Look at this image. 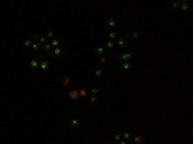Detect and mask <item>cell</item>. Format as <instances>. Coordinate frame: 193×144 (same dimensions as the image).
<instances>
[{"instance_id": "cell-33", "label": "cell", "mask_w": 193, "mask_h": 144, "mask_svg": "<svg viewBox=\"0 0 193 144\" xmlns=\"http://www.w3.org/2000/svg\"><path fill=\"white\" fill-rule=\"evenodd\" d=\"M37 37H39V36H37L36 34H34V35H32V39H37Z\"/></svg>"}, {"instance_id": "cell-11", "label": "cell", "mask_w": 193, "mask_h": 144, "mask_svg": "<svg viewBox=\"0 0 193 144\" xmlns=\"http://www.w3.org/2000/svg\"><path fill=\"white\" fill-rule=\"evenodd\" d=\"M39 67H40L41 70H48V68H49V62L44 59V60H41V62H40V66H39Z\"/></svg>"}, {"instance_id": "cell-30", "label": "cell", "mask_w": 193, "mask_h": 144, "mask_svg": "<svg viewBox=\"0 0 193 144\" xmlns=\"http://www.w3.org/2000/svg\"><path fill=\"white\" fill-rule=\"evenodd\" d=\"M171 7H173L174 9H178V8L180 7V3H179V1H175V3H173V5H171Z\"/></svg>"}, {"instance_id": "cell-19", "label": "cell", "mask_w": 193, "mask_h": 144, "mask_svg": "<svg viewBox=\"0 0 193 144\" xmlns=\"http://www.w3.org/2000/svg\"><path fill=\"white\" fill-rule=\"evenodd\" d=\"M59 45H61V40H59V39H53L52 40V46L58 48Z\"/></svg>"}, {"instance_id": "cell-25", "label": "cell", "mask_w": 193, "mask_h": 144, "mask_svg": "<svg viewBox=\"0 0 193 144\" xmlns=\"http://www.w3.org/2000/svg\"><path fill=\"white\" fill-rule=\"evenodd\" d=\"M32 40H31V39H28V40H26V41H25V46H26V48H32Z\"/></svg>"}, {"instance_id": "cell-28", "label": "cell", "mask_w": 193, "mask_h": 144, "mask_svg": "<svg viewBox=\"0 0 193 144\" xmlns=\"http://www.w3.org/2000/svg\"><path fill=\"white\" fill-rule=\"evenodd\" d=\"M107 62H108V59H107L106 57H100V59H99V63H100V65H106Z\"/></svg>"}, {"instance_id": "cell-13", "label": "cell", "mask_w": 193, "mask_h": 144, "mask_svg": "<svg viewBox=\"0 0 193 144\" xmlns=\"http://www.w3.org/2000/svg\"><path fill=\"white\" fill-rule=\"evenodd\" d=\"M107 25H108V27L113 28L116 26V20L115 18H108V20H107Z\"/></svg>"}, {"instance_id": "cell-12", "label": "cell", "mask_w": 193, "mask_h": 144, "mask_svg": "<svg viewBox=\"0 0 193 144\" xmlns=\"http://www.w3.org/2000/svg\"><path fill=\"white\" fill-rule=\"evenodd\" d=\"M97 102H98L97 95H91V97L89 98V100H88V103H89L90 105H94V104H97Z\"/></svg>"}, {"instance_id": "cell-32", "label": "cell", "mask_w": 193, "mask_h": 144, "mask_svg": "<svg viewBox=\"0 0 193 144\" xmlns=\"http://www.w3.org/2000/svg\"><path fill=\"white\" fill-rule=\"evenodd\" d=\"M119 144H129V142H126V140H124V139H121V140H119L117 142Z\"/></svg>"}, {"instance_id": "cell-2", "label": "cell", "mask_w": 193, "mask_h": 144, "mask_svg": "<svg viewBox=\"0 0 193 144\" xmlns=\"http://www.w3.org/2000/svg\"><path fill=\"white\" fill-rule=\"evenodd\" d=\"M139 37H140V31L138 30H129L126 34V39L130 41H137L139 40Z\"/></svg>"}, {"instance_id": "cell-24", "label": "cell", "mask_w": 193, "mask_h": 144, "mask_svg": "<svg viewBox=\"0 0 193 144\" xmlns=\"http://www.w3.org/2000/svg\"><path fill=\"white\" fill-rule=\"evenodd\" d=\"M40 48H41V44H40L39 41H37V43H34V44H32V49H34V50H39Z\"/></svg>"}, {"instance_id": "cell-3", "label": "cell", "mask_w": 193, "mask_h": 144, "mask_svg": "<svg viewBox=\"0 0 193 144\" xmlns=\"http://www.w3.org/2000/svg\"><path fill=\"white\" fill-rule=\"evenodd\" d=\"M116 44H117L119 50H122L124 48L128 46V39H126L125 35H121V36H119L117 39H116Z\"/></svg>"}, {"instance_id": "cell-29", "label": "cell", "mask_w": 193, "mask_h": 144, "mask_svg": "<svg viewBox=\"0 0 193 144\" xmlns=\"http://www.w3.org/2000/svg\"><path fill=\"white\" fill-rule=\"evenodd\" d=\"M46 36L52 39V37L54 36V31H53V30H48V32H46Z\"/></svg>"}, {"instance_id": "cell-20", "label": "cell", "mask_w": 193, "mask_h": 144, "mask_svg": "<svg viewBox=\"0 0 193 144\" xmlns=\"http://www.w3.org/2000/svg\"><path fill=\"white\" fill-rule=\"evenodd\" d=\"M106 46L108 48L109 50H112L113 48H115V41H112V40H109V41H107L106 43Z\"/></svg>"}, {"instance_id": "cell-10", "label": "cell", "mask_w": 193, "mask_h": 144, "mask_svg": "<svg viewBox=\"0 0 193 144\" xmlns=\"http://www.w3.org/2000/svg\"><path fill=\"white\" fill-rule=\"evenodd\" d=\"M79 97H80V95H79L77 90H71V91H69V98H71V99L76 100V99H79Z\"/></svg>"}, {"instance_id": "cell-26", "label": "cell", "mask_w": 193, "mask_h": 144, "mask_svg": "<svg viewBox=\"0 0 193 144\" xmlns=\"http://www.w3.org/2000/svg\"><path fill=\"white\" fill-rule=\"evenodd\" d=\"M79 95H80V97H83V98H85V97L88 95V91L84 90V89H81V90L79 91Z\"/></svg>"}, {"instance_id": "cell-1", "label": "cell", "mask_w": 193, "mask_h": 144, "mask_svg": "<svg viewBox=\"0 0 193 144\" xmlns=\"http://www.w3.org/2000/svg\"><path fill=\"white\" fill-rule=\"evenodd\" d=\"M134 58V53L133 52H125L122 54H119V55L115 57L116 60H121V62H129V60H131Z\"/></svg>"}, {"instance_id": "cell-9", "label": "cell", "mask_w": 193, "mask_h": 144, "mask_svg": "<svg viewBox=\"0 0 193 144\" xmlns=\"http://www.w3.org/2000/svg\"><path fill=\"white\" fill-rule=\"evenodd\" d=\"M121 68L124 71H130L131 70V63L130 62H122L121 63Z\"/></svg>"}, {"instance_id": "cell-16", "label": "cell", "mask_w": 193, "mask_h": 144, "mask_svg": "<svg viewBox=\"0 0 193 144\" xmlns=\"http://www.w3.org/2000/svg\"><path fill=\"white\" fill-rule=\"evenodd\" d=\"M62 82H63V86H67V85H69V82H71V79H69V76H63Z\"/></svg>"}, {"instance_id": "cell-22", "label": "cell", "mask_w": 193, "mask_h": 144, "mask_svg": "<svg viewBox=\"0 0 193 144\" xmlns=\"http://www.w3.org/2000/svg\"><path fill=\"white\" fill-rule=\"evenodd\" d=\"M44 50H45V52H50V50H52V44H49V43H46V44H44Z\"/></svg>"}, {"instance_id": "cell-6", "label": "cell", "mask_w": 193, "mask_h": 144, "mask_svg": "<svg viewBox=\"0 0 193 144\" xmlns=\"http://www.w3.org/2000/svg\"><path fill=\"white\" fill-rule=\"evenodd\" d=\"M80 124H81V121L79 120V118H72V120L69 121V125H71L72 129H77V127L80 126Z\"/></svg>"}, {"instance_id": "cell-27", "label": "cell", "mask_w": 193, "mask_h": 144, "mask_svg": "<svg viewBox=\"0 0 193 144\" xmlns=\"http://www.w3.org/2000/svg\"><path fill=\"white\" fill-rule=\"evenodd\" d=\"M39 43L43 44V45H44V44H46V37L45 36H40L39 37Z\"/></svg>"}, {"instance_id": "cell-8", "label": "cell", "mask_w": 193, "mask_h": 144, "mask_svg": "<svg viewBox=\"0 0 193 144\" xmlns=\"http://www.w3.org/2000/svg\"><path fill=\"white\" fill-rule=\"evenodd\" d=\"M39 66H40L39 59H32V60L30 62V68H32V70H36Z\"/></svg>"}, {"instance_id": "cell-18", "label": "cell", "mask_w": 193, "mask_h": 144, "mask_svg": "<svg viewBox=\"0 0 193 144\" xmlns=\"http://www.w3.org/2000/svg\"><path fill=\"white\" fill-rule=\"evenodd\" d=\"M95 53L98 54V55L103 57V54H104V48H103V46H98L97 50H95Z\"/></svg>"}, {"instance_id": "cell-7", "label": "cell", "mask_w": 193, "mask_h": 144, "mask_svg": "<svg viewBox=\"0 0 193 144\" xmlns=\"http://www.w3.org/2000/svg\"><path fill=\"white\" fill-rule=\"evenodd\" d=\"M180 10L183 12V13H185V12H188V9H189V4H188V1H183V3H180Z\"/></svg>"}, {"instance_id": "cell-4", "label": "cell", "mask_w": 193, "mask_h": 144, "mask_svg": "<svg viewBox=\"0 0 193 144\" xmlns=\"http://www.w3.org/2000/svg\"><path fill=\"white\" fill-rule=\"evenodd\" d=\"M133 142L135 144H143L144 143V136H143V133L142 131H138L134 136H133Z\"/></svg>"}, {"instance_id": "cell-17", "label": "cell", "mask_w": 193, "mask_h": 144, "mask_svg": "<svg viewBox=\"0 0 193 144\" xmlns=\"http://www.w3.org/2000/svg\"><path fill=\"white\" fill-rule=\"evenodd\" d=\"M94 73H95V77H97L98 80H100V79H102V77H103V75H104V73H103V71H102V70H97V71H95V72H94Z\"/></svg>"}, {"instance_id": "cell-5", "label": "cell", "mask_w": 193, "mask_h": 144, "mask_svg": "<svg viewBox=\"0 0 193 144\" xmlns=\"http://www.w3.org/2000/svg\"><path fill=\"white\" fill-rule=\"evenodd\" d=\"M133 136H134V133H131V131H124V133H121V138L124 140H126V142H131Z\"/></svg>"}, {"instance_id": "cell-21", "label": "cell", "mask_w": 193, "mask_h": 144, "mask_svg": "<svg viewBox=\"0 0 193 144\" xmlns=\"http://www.w3.org/2000/svg\"><path fill=\"white\" fill-rule=\"evenodd\" d=\"M90 93H91V95H97L98 93H99V88H98V86H91Z\"/></svg>"}, {"instance_id": "cell-31", "label": "cell", "mask_w": 193, "mask_h": 144, "mask_svg": "<svg viewBox=\"0 0 193 144\" xmlns=\"http://www.w3.org/2000/svg\"><path fill=\"white\" fill-rule=\"evenodd\" d=\"M37 59H39V60H44V54L40 53L39 55H37Z\"/></svg>"}, {"instance_id": "cell-23", "label": "cell", "mask_w": 193, "mask_h": 144, "mask_svg": "<svg viewBox=\"0 0 193 144\" xmlns=\"http://www.w3.org/2000/svg\"><path fill=\"white\" fill-rule=\"evenodd\" d=\"M113 139H115L116 142L121 140V133H120V131H116V133H115V135H113Z\"/></svg>"}, {"instance_id": "cell-14", "label": "cell", "mask_w": 193, "mask_h": 144, "mask_svg": "<svg viewBox=\"0 0 193 144\" xmlns=\"http://www.w3.org/2000/svg\"><path fill=\"white\" fill-rule=\"evenodd\" d=\"M62 54H63V50H62V48H55V49H54V52H53V55H54V57H59V55H62Z\"/></svg>"}, {"instance_id": "cell-15", "label": "cell", "mask_w": 193, "mask_h": 144, "mask_svg": "<svg viewBox=\"0 0 193 144\" xmlns=\"http://www.w3.org/2000/svg\"><path fill=\"white\" fill-rule=\"evenodd\" d=\"M108 37H109V40H112V41H115L116 39H117V32H116V31H111L109 32V35H108Z\"/></svg>"}]
</instances>
